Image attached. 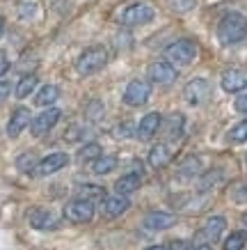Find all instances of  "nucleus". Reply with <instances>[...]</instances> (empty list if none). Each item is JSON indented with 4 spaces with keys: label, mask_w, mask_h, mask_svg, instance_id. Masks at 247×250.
<instances>
[{
    "label": "nucleus",
    "mask_w": 247,
    "mask_h": 250,
    "mask_svg": "<svg viewBox=\"0 0 247 250\" xmlns=\"http://www.w3.org/2000/svg\"><path fill=\"white\" fill-rule=\"evenodd\" d=\"M247 37V19L240 12H227L217 23V42L222 46H233Z\"/></svg>",
    "instance_id": "nucleus-1"
},
{
    "label": "nucleus",
    "mask_w": 247,
    "mask_h": 250,
    "mask_svg": "<svg viewBox=\"0 0 247 250\" xmlns=\"http://www.w3.org/2000/svg\"><path fill=\"white\" fill-rule=\"evenodd\" d=\"M105 62H108V51L103 46H92L76 60V71L80 76H92V74H96L105 67Z\"/></svg>",
    "instance_id": "nucleus-2"
},
{
    "label": "nucleus",
    "mask_w": 247,
    "mask_h": 250,
    "mask_svg": "<svg viewBox=\"0 0 247 250\" xmlns=\"http://www.w3.org/2000/svg\"><path fill=\"white\" fill-rule=\"evenodd\" d=\"M165 58H167L170 64L188 67V64H192V60L197 58V44L192 39H176L174 44H170L165 48Z\"/></svg>",
    "instance_id": "nucleus-3"
},
{
    "label": "nucleus",
    "mask_w": 247,
    "mask_h": 250,
    "mask_svg": "<svg viewBox=\"0 0 247 250\" xmlns=\"http://www.w3.org/2000/svg\"><path fill=\"white\" fill-rule=\"evenodd\" d=\"M153 19V7L144 5V2H135V5H128L124 12H121L119 21L124 25H144Z\"/></svg>",
    "instance_id": "nucleus-4"
},
{
    "label": "nucleus",
    "mask_w": 247,
    "mask_h": 250,
    "mask_svg": "<svg viewBox=\"0 0 247 250\" xmlns=\"http://www.w3.org/2000/svg\"><path fill=\"white\" fill-rule=\"evenodd\" d=\"M92 216H94V205L90 200L76 197L64 207V218L71 220V223H90Z\"/></svg>",
    "instance_id": "nucleus-5"
},
{
    "label": "nucleus",
    "mask_w": 247,
    "mask_h": 250,
    "mask_svg": "<svg viewBox=\"0 0 247 250\" xmlns=\"http://www.w3.org/2000/svg\"><path fill=\"white\" fill-rule=\"evenodd\" d=\"M147 76H149L151 83L156 85H172L176 81V67L170 64L167 60L151 62L149 69H147Z\"/></svg>",
    "instance_id": "nucleus-6"
},
{
    "label": "nucleus",
    "mask_w": 247,
    "mask_h": 250,
    "mask_svg": "<svg viewBox=\"0 0 247 250\" xmlns=\"http://www.w3.org/2000/svg\"><path fill=\"white\" fill-rule=\"evenodd\" d=\"M210 94V85L206 78H192L190 83L186 85V90H183V99H186L190 106H199L204 104Z\"/></svg>",
    "instance_id": "nucleus-7"
},
{
    "label": "nucleus",
    "mask_w": 247,
    "mask_h": 250,
    "mask_svg": "<svg viewBox=\"0 0 247 250\" xmlns=\"http://www.w3.org/2000/svg\"><path fill=\"white\" fill-rule=\"evenodd\" d=\"M149 94H151L149 83H144V81H131L126 85V90H124V104L137 108V106H142V104H147Z\"/></svg>",
    "instance_id": "nucleus-8"
},
{
    "label": "nucleus",
    "mask_w": 247,
    "mask_h": 250,
    "mask_svg": "<svg viewBox=\"0 0 247 250\" xmlns=\"http://www.w3.org/2000/svg\"><path fill=\"white\" fill-rule=\"evenodd\" d=\"M62 113L57 110V108H48V110H44V113H39L35 120L30 122V131L32 136H44L46 131H51L57 122H60Z\"/></svg>",
    "instance_id": "nucleus-9"
},
{
    "label": "nucleus",
    "mask_w": 247,
    "mask_h": 250,
    "mask_svg": "<svg viewBox=\"0 0 247 250\" xmlns=\"http://www.w3.org/2000/svg\"><path fill=\"white\" fill-rule=\"evenodd\" d=\"M220 85L229 94L243 92L247 87V71L245 69H227L225 74H222V78H220Z\"/></svg>",
    "instance_id": "nucleus-10"
},
{
    "label": "nucleus",
    "mask_w": 247,
    "mask_h": 250,
    "mask_svg": "<svg viewBox=\"0 0 247 250\" xmlns=\"http://www.w3.org/2000/svg\"><path fill=\"white\" fill-rule=\"evenodd\" d=\"M128 207H131V202L124 195L103 197V202H101V216L103 218H117V216H121V213L126 211Z\"/></svg>",
    "instance_id": "nucleus-11"
},
{
    "label": "nucleus",
    "mask_w": 247,
    "mask_h": 250,
    "mask_svg": "<svg viewBox=\"0 0 247 250\" xmlns=\"http://www.w3.org/2000/svg\"><path fill=\"white\" fill-rule=\"evenodd\" d=\"M69 163V154L64 152H55V154H48L46 159L39 161L37 166V172L41 174V177H48V174L57 172V170H62V167Z\"/></svg>",
    "instance_id": "nucleus-12"
},
{
    "label": "nucleus",
    "mask_w": 247,
    "mask_h": 250,
    "mask_svg": "<svg viewBox=\"0 0 247 250\" xmlns=\"http://www.w3.org/2000/svg\"><path fill=\"white\" fill-rule=\"evenodd\" d=\"M28 220H30L32 228L41 229V232H46V229H55V228H57V223H60L55 213L48 211V209H41V207H39V209H35V211H30V218H28Z\"/></svg>",
    "instance_id": "nucleus-13"
},
{
    "label": "nucleus",
    "mask_w": 247,
    "mask_h": 250,
    "mask_svg": "<svg viewBox=\"0 0 247 250\" xmlns=\"http://www.w3.org/2000/svg\"><path fill=\"white\" fill-rule=\"evenodd\" d=\"M176 223V216L174 213H165V211H151L144 216V228L151 229V232H160V229L172 228Z\"/></svg>",
    "instance_id": "nucleus-14"
},
{
    "label": "nucleus",
    "mask_w": 247,
    "mask_h": 250,
    "mask_svg": "<svg viewBox=\"0 0 247 250\" xmlns=\"http://www.w3.org/2000/svg\"><path fill=\"white\" fill-rule=\"evenodd\" d=\"M160 124H163L160 113H147L142 117V122H140V126H137V138H140V140L153 138L158 133V129H160Z\"/></svg>",
    "instance_id": "nucleus-15"
},
{
    "label": "nucleus",
    "mask_w": 247,
    "mask_h": 250,
    "mask_svg": "<svg viewBox=\"0 0 247 250\" xmlns=\"http://www.w3.org/2000/svg\"><path fill=\"white\" fill-rule=\"evenodd\" d=\"M30 122H32V117H30V110H28V108H16L7 122V136L16 138Z\"/></svg>",
    "instance_id": "nucleus-16"
},
{
    "label": "nucleus",
    "mask_w": 247,
    "mask_h": 250,
    "mask_svg": "<svg viewBox=\"0 0 247 250\" xmlns=\"http://www.w3.org/2000/svg\"><path fill=\"white\" fill-rule=\"evenodd\" d=\"M140 184H142V174L140 172H126L124 177H119L117 182H114V190H117V195H131L135 190L140 188Z\"/></svg>",
    "instance_id": "nucleus-17"
},
{
    "label": "nucleus",
    "mask_w": 247,
    "mask_h": 250,
    "mask_svg": "<svg viewBox=\"0 0 247 250\" xmlns=\"http://www.w3.org/2000/svg\"><path fill=\"white\" fill-rule=\"evenodd\" d=\"M225 228H227V220L222 216H213V218H209L204 223L199 236H202L204 241H217L222 236V232H225Z\"/></svg>",
    "instance_id": "nucleus-18"
},
{
    "label": "nucleus",
    "mask_w": 247,
    "mask_h": 250,
    "mask_svg": "<svg viewBox=\"0 0 247 250\" xmlns=\"http://www.w3.org/2000/svg\"><path fill=\"white\" fill-rule=\"evenodd\" d=\"M170 159H172V154H170V147H167V145H153V147H151V152H149L151 167L160 170V167H165L170 163Z\"/></svg>",
    "instance_id": "nucleus-19"
},
{
    "label": "nucleus",
    "mask_w": 247,
    "mask_h": 250,
    "mask_svg": "<svg viewBox=\"0 0 247 250\" xmlns=\"http://www.w3.org/2000/svg\"><path fill=\"white\" fill-rule=\"evenodd\" d=\"M183 126H186V120H183V115L181 113H172L167 115V120H165V133H167V138H176L183 133Z\"/></svg>",
    "instance_id": "nucleus-20"
},
{
    "label": "nucleus",
    "mask_w": 247,
    "mask_h": 250,
    "mask_svg": "<svg viewBox=\"0 0 247 250\" xmlns=\"http://www.w3.org/2000/svg\"><path fill=\"white\" fill-rule=\"evenodd\" d=\"M57 97H60V90L55 87V85H44L41 90L35 94V106H51V104H55L57 101Z\"/></svg>",
    "instance_id": "nucleus-21"
},
{
    "label": "nucleus",
    "mask_w": 247,
    "mask_h": 250,
    "mask_svg": "<svg viewBox=\"0 0 247 250\" xmlns=\"http://www.w3.org/2000/svg\"><path fill=\"white\" fill-rule=\"evenodd\" d=\"M114 167H117V159L114 156H110V154H101L98 159L92 161V172L94 174H108V172H113Z\"/></svg>",
    "instance_id": "nucleus-22"
},
{
    "label": "nucleus",
    "mask_w": 247,
    "mask_h": 250,
    "mask_svg": "<svg viewBox=\"0 0 247 250\" xmlns=\"http://www.w3.org/2000/svg\"><path fill=\"white\" fill-rule=\"evenodd\" d=\"M199 170H202V161L197 159V156H188V159L181 161V166H179V174L183 179H190V177L199 174Z\"/></svg>",
    "instance_id": "nucleus-23"
},
{
    "label": "nucleus",
    "mask_w": 247,
    "mask_h": 250,
    "mask_svg": "<svg viewBox=\"0 0 247 250\" xmlns=\"http://www.w3.org/2000/svg\"><path fill=\"white\" fill-rule=\"evenodd\" d=\"M35 87H37V76L28 74V76H23L21 81H19V85H16V97L25 99L28 94H32V90H35Z\"/></svg>",
    "instance_id": "nucleus-24"
},
{
    "label": "nucleus",
    "mask_w": 247,
    "mask_h": 250,
    "mask_svg": "<svg viewBox=\"0 0 247 250\" xmlns=\"http://www.w3.org/2000/svg\"><path fill=\"white\" fill-rule=\"evenodd\" d=\"M247 243V234L245 232H231L225 241V250H243Z\"/></svg>",
    "instance_id": "nucleus-25"
},
{
    "label": "nucleus",
    "mask_w": 247,
    "mask_h": 250,
    "mask_svg": "<svg viewBox=\"0 0 247 250\" xmlns=\"http://www.w3.org/2000/svg\"><path fill=\"white\" fill-rule=\"evenodd\" d=\"M229 143H233V145L247 143V120L238 122V124L229 131Z\"/></svg>",
    "instance_id": "nucleus-26"
},
{
    "label": "nucleus",
    "mask_w": 247,
    "mask_h": 250,
    "mask_svg": "<svg viewBox=\"0 0 247 250\" xmlns=\"http://www.w3.org/2000/svg\"><path fill=\"white\" fill-rule=\"evenodd\" d=\"M80 200H96V197H103V188L101 186H96V184H85V186H80Z\"/></svg>",
    "instance_id": "nucleus-27"
},
{
    "label": "nucleus",
    "mask_w": 247,
    "mask_h": 250,
    "mask_svg": "<svg viewBox=\"0 0 247 250\" xmlns=\"http://www.w3.org/2000/svg\"><path fill=\"white\" fill-rule=\"evenodd\" d=\"M195 5H197V0H170V7L174 12H179V14H186L190 9H195Z\"/></svg>",
    "instance_id": "nucleus-28"
},
{
    "label": "nucleus",
    "mask_w": 247,
    "mask_h": 250,
    "mask_svg": "<svg viewBox=\"0 0 247 250\" xmlns=\"http://www.w3.org/2000/svg\"><path fill=\"white\" fill-rule=\"evenodd\" d=\"M101 156V145L96 143H90V145H85L80 149V161H87V159H98Z\"/></svg>",
    "instance_id": "nucleus-29"
},
{
    "label": "nucleus",
    "mask_w": 247,
    "mask_h": 250,
    "mask_svg": "<svg viewBox=\"0 0 247 250\" xmlns=\"http://www.w3.org/2000/svg\"><path fill=\"white\" fill-rule=\"evenodd\" d=\"M233 200L236 202H247V182H243V184H238L236 188H233Z\"/></svg>",
    "instance_id": "nucleus-30"
},
{
    "label": "nucleus",
    "mask_w": 247,
    "mask_h": 250,
    "mask_svg": "<svg viewBox=\"0 0 247 250\" xmlns=\"http://www.w3.org/2000/svg\"><path fill=\"white\" fill-rule=\"evenodd\" d=\"M19 167H21L23 172H30L32 167H35V159H32V154H25L19 159Z\"/></svg>",
    "instance_id": "nucleus-31"
},
{
    "label": "nucleus",
    "mask_w": 247,
    "mask_h": 250,
    "mask_svg": "<svg viewBox=\"0 0 247 250\" xmlns=\"http://www.w3.org/2000/svg\"><path fill=\"white\" fill-rule=\"evenodd\" d=\"M167 250H190V243L183 241V239H174V241H170Z\"/></svg>",
    "instance_id": "nucleus-32"
},
{
    "label": "nucleus",
    "mask_w": 247,
    "mask_h": 250,
    "mask_svg": "<svg viewBox=\"0 0 247 250\" xmlns=\"http://www.w3.org/2000/svg\"><path fill=\"white\" fill-rule=\"evenodd\" d=\"M7 69H9V58H7L5 51H0V76H5Z\"/></svg>",
    "instance_id": "nucleus-33"
},
{
    "label": "nucleus",
    "mask_w": 247,
    "mask_h": 250,
    "mask_svg": "<svg viewBox=\"0 0 247 250\" xmlns=\"http://www.w3.org/2000/svg\"><path fill=\"white\" fill-rule=\"evenodd\" d=\"M236 110H238V113H245V115H247V94H243V97L236 99Z\"/></svg>",
    "instance_id": "nucleus-34"
},
{
    "label": "nucleus",
    "mask_w": 247,
    "mask_h": 250,
    "mask_svg": "<svg viewBox=\"0 0 247 250\" xmlns=\"http://www.w3.org/2000/svg\"><path fill=\"white\" fill-rule=\"evenodd\" d=\"M131 129H133V124H131V122H124L119 129H117V133H119V138H128L131 136Z\"/></svg>",
    "instance_id": "nucleus-35"
},
{
    "label": "nucleus",
    "mask_w": 247,
    "mask_h": 250,
    "mask_svg": "<svg viewBox=\"0 0 247 250\" xmlns=\"http://www.w3.org/2000/svg\"><path fill=\"white\" fill-rule=\"evenodd\" d=\"M9 90H12V87H9V83L0 81V104H2V101H5V99L9 97Z\"/></svg>",
    "instance_id": "nucleus-36"
},
{
    "label": "nucleus",
    "mask_w": 247,
    "mask_h": 250,
    "mask_svg": "<svg viewBox=\"0 0 247 250\" xmlns=\"http://www.w3.org/2000/svg\"><path fill=\"white\" fill-rule=\"evenodd\" d=\"M2 32H5V19L0 16V37H2Z\"/></svg>",
    "instance_id": "nucleus-37"
},
{
    "label": "nucleus",
    "mask_w": 247,
    "mask_h": 250,
    "mask_svg": "<svg viewBox=\"0 0 247 250\" xmlns=\"http://www.w3.org/2000/svg\"><path fill=\"white\" fill-rule=\"evenodd\" d=\"M195 250H210V246H206V243H199Z\"/></svg>",
    "instance_id": "nucleus-38"
},
{
    "label": "nucleus",
    "mask_w": 247,
    "mask_h": 250,
    "mask_svg": "<svg viewBox=\"0 0 247 250\" xmlns=\"http://www.w3.org/2000/svg\"><path fill=\"white\" fill-rule=\"evenodd\" d=\"M147 250H167V246H151V248H147Z\"/></svg>",
    "instance_id": "nucleus-39"
},
{
    "label": "nucleus",
    "mask_w": 247,
    "mask_h": 250,
    "mask_svg": "<svg viewBox=\"0 0 247 250\" xmlns=\"http://www.w3.org/2000/svg\"><path fill=\"white\" fill-rule=\"evenodd\" d=\"M243 225H245V228H247V211L243 213Z\"/></svg>",
    "instance_id": "nucleus-40"
},
{
    "label": "nucleus",
    "mask_w": 247,
    "mask_h": 250,
    "mask_svg": "<svg viewBox=\"0 0 247 250\" xmlns=\"http://www.w3.org/2000/svg\"><path fill=\"white\" fill-rule=\"evenodd\" d=\"M245 163H247V156H245Z\"/></svg>",
    "instance_id": "nucleus-41"
}]
</instances>
